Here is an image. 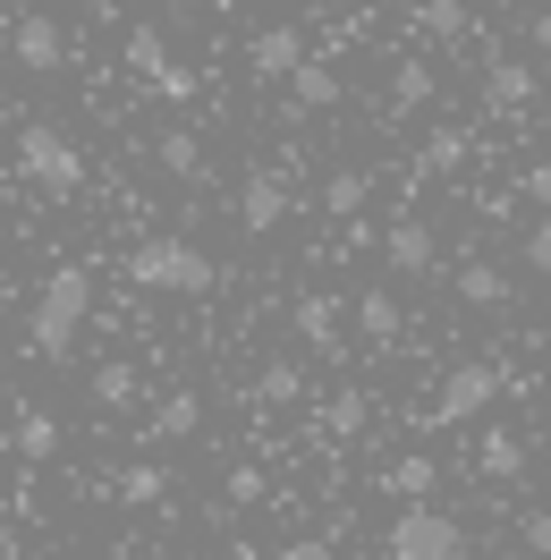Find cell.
Instances as JSON below:
<instances>
[{
    "label": "cell",
    "mask_w": 551,
    "mask_h": 560,
    "mask_svg": "<svg viewBox=\"0 0 551 560\" xmlns=\"http://www.w3.org/2000/svg\"><path fill=\"white\" fill-rule=\"evenodd\" d=\"M212 280H221V264H212L204 246H187V238L128 246V289H153V298H204Z\"/></svg>",
    "instance_id": "cell-1"
},
{
    "label": "cell",
    "mask_w": 551,
    "mask_h": 560,
    "mask_svg": "<svg viewBox=\"0 0 551 560\" xmlns=\"http://www.w3.org/2000/svg\"><path fill=\"white\" fill-rule=\"evenodd\" d=\"M85 315H94V280H85V264H60V272L43 280V298H35V323H26L35 357H69L77 331H85Z\"/></svg>",
    "instance_id": "cell-2"
},
{
    "label": "cell",
    "mask_w": 551,
    "mask_h": 560,
    "mask_svg": "<svg viewBox=\"0 0 551 560\" xmlns=\"http://www.w3.org/2000/svg\"><path fill=\"white\" fill-rule=\"evenodd\" d=\"M17 178H35L43 196H77V187H85V153L69 144V128L26 119V128H17Z\"/></svg>",
    "instance_id": "cell-3"
},
{
    "label": "cell",
    "mask_w": 551,
    "mask_h": 560,
    "mask_svg": "<svg viewBox=\"0 0 551 560\" xmlns=\"http://www.w3.org/2000/svg\"><path fill=\"white\" fill-rule=\"evenodd\" d=\"M382 560H467V526L449 518V510H399L390 535H382Z\"/></svg>",
    "instance_id": "cell-4"
},
{
    "label": "cell",
    "mask_w": 551,
    "mask_h": 560,
    "mask_svg": "<svg viewBox=\"0 0 551 560\" xmlns=\"http://www.w3.org/2000/svg\"><path fill=\"white\" fill-rule=\"evenodd\" d=\"M128 69L144 77V94H162V103H187L196 94V69L187 60H171V35L144 18V26H128Z\"/></svg>",
    "instance_id": "cell-5"
},
{
    "label": "cell",
    "mask_w": 551,
    "mask_h": 560,
    "mask_svg": "<svg viewBox=\"0 0 551 560\" xmlns=\"http://www.w3.org/2000/svg\"><path fill=\"white\" fill-rule=\"evenodd\" d=\"M501 383H509L501 365H458V374L442 383V399H433V424H476L483 408L501 399Z\"/></svg>",
    "instance_id": "cell-6"
},
{
    "label": "cell",
    "mask_w": 551,
    "mask_h": 560,
    "mask_svg": "<svg viewBox=\"0 0 551 560\" xmlns=\"http://www.w3.org/2000/svg\"><path fill=\"white\" fill-rule=\"evenodd\" d=\"M9 51H17V69L51 77L60 60H69V26H60V18H35V9H17V26H9Z\"/></svg>",
    "instance_id": "cell-7"
},
{
    "label": "cell",
    "mask_w": 551,
    "mask_h": 560,
    "mask_svg": "<svg viewBox=\"0 0 551 560\" xmlns=\"http://www.w3.org/2000/svg\"><path fill=\"white\" fill-rule=\"evenodd\" d=\"M246 69L263 77V85H280V77H297V69H306V26H297V18H280V26H263V35L246 43Z\"/></svg>",
    "instance_id": "cell-8"
},
{
    "label": "cell",
    "mask_w": 551,
    "mask_h": 560,
    "mask_svg": "<svg viewBox=\"0 0 551 560\" xmlns=\"http://www.w3.org/2000/svg\"><path fill=\"white\" fill-rule=\"evenodd\" d=\"M238 221L263 238V230H280L289 221V171H246L238 178Z\"/></svg>",
    "instance_id": "cell-9"
},
{
    "label": "cell",
    "mask_w": 551,
    "mask_h": 560,
    "mask_svg": "<svg viewBox=\"0 0 551 560\" xmlns=\"http://www.w3.org/2000/svg\"><path fill=\"white\" fill-rule=\"evenodd\" d=\"M382 264L399 280H424L442 264V238H433V221H390V238H382Z\"/></svg>",
    "instance_id": "cell-10"
},
{
    "label": "cell",
    "mask_w": 551,
    "mask_h": 560,
    "mask_svg": "<svg viewBox=\"0 0 551 560\" xmlns=\"http://www.w3.org/2000/svg\"><path fill=\"white\" fill-rule=\"evenodd\" d=\"M535 85H543L535 60H509V51H501V60H483V110H501V119L535 103Z\"/></svg>",
    "instance_id": "cell-11"
},
{
    "label": "cell",
    "mask_w": 551,
    "mask_h": 560,
    "mask_svg": "<svg viewBox=\"0 0 551 560\" xmlns=\"http://www.w3.org/2000/svg\"><path fill=\"white\" fill-rule=\"evenodd\" d=\"M289 323H297V340H314V357H340V298H331V289L297 298V306H289Z\"/></svg>",
    "instance_id": "cell-12"
},
{
    "label": "cell",
    "mask_w": 551,
    "mask_h": 560,
    "mask_svg": "<svg viewBox=\"0 0 551 560\" xmlns=\"http://www.w3.org/2000/svg\"><path fill=\"white\" fill-rule=\"evenodd\" d=\"M204 424V390H171V399H153V417H144V442H187Z\"/></svg>",
    "instance_id": "cell-13"
},
{
    "label": "cell",
    "mask_w": 551,
    "mask_h": 560,
    "mask_svg": "<svg viewBox=\"0 0 551 560\" xmlns=\"http://www.w3.org/2000/svg\"><path fill=\"white\" fill-rule=\"evenodd\" d=\"M433 485H442V467H433L424 451H408V458L382 467V492H399V510H424V492H433Z\"/></svg>",
    "instance_id": "cell-14"
},
{
    "label": "cell",
    "mask_w": 551,
    "mask_h": 560,
    "mask_svg": "<svg viewBox=\"0 0 551 560\" xmlns=\"http://www.w3.org/2000/svg\"><path fill=\"white\" fill-rule=\"evenodd\" d=\"M365 408H374L365 390H331V399L314 408V433H323V442H356V433H365Z\"/></svg>",
    "instance_id": "cell-15"
},
{
    "label": "cell",
    "mask_w": 551,
    "mask_h": 560,
    "mask_svg": "<svg viewBox=\"0 0 551 560\" xmlns=\"http://www.w3.org/2000/svg\"><path fill=\"white\" fill-rule=\"evenodd\" d=\"M137 399H144V374L128 365V357L94 365V408H110V417H119V408H137Z\"/></svg>",
    "instance_id": "cell-16"
},
{
    "label": "cell",
    "mask_w": 551,
    "mask_h": 560,
    "mask_svg": "<svg viewBox=\"0 0 551 560\" xmlns=\"http://www.w3.org/2000/svg\"><path fill=\"white\" fill-rule=\"evenodd\" d=\"M458 298H467L476 315H492V306H509V272H501V264H458Z\"/></svg>",
    "instance_id": "cell-17"
},
{
    "label": "cell",
    "mask_w": 551,
    "mask_h": 560,
    "mask_svg": "<svg viewBox=\"0 0 551 560\" xmlns=\"http://www.w3.org/2000/svg\"><path fill=\"white\" fill-rule=\"evenodd\" d=\"M467 153H476V137H467V128H424V153H415V171L442 178V171H458Z\"/></svg>",
    "instance_id": "cell-18"
},
{
    "label": "cell",
    "mask_w": 551,
    "mask_h": 560,
    "mask_svg": "<svg viewBox=\"0 0 551 560\" xmlns=\"http://www.w3.org/2000/svg\"><path fill=\"white\" fill-rule=\"evenodd\" d=\"M399 298H390V289H365V298H356V331H365V340H374V349H390V340H399Z\"/></svg>",
    "instance_id": "cell-19"
},
{
    "label": "cell",
    "mask_w": 551,
    "mask_h": 560,
    "mask_svg": "<svg viewBox=\"0 0 551 560\" xmlns=\"http://www.w3.org/2000/svg\"><path fill=\"white\" fill-rule=\"evenodd\" d=\"M365 196H374V171H331L323 178V212H331V221H356Z\"/></svg>",
    "instance_id": "cell-20"
},
{
    "label": "cell",
    "mask_w": 551,
    "mask_h": 560,
    "mask_svg": "<svg viewBox=\"0 0 551 560\" xmlns=\"http://www.w3.org/2000/svg\"><path fill=\"white\" fill-rule=\"evenodd\" d=\"M255 399H263V408H289V399H306V365H297V357H272V365L255 374Z\"/></svg>",
    "instance_id": "cell-21"
},
{
    "label": "cell",
    "mask_w": 551,
    "mask_h": 560,
    "mask_svg": "<svg viewBox=\"0 0 551 560\" xmlns=\"http://www.w3.org/2000/svg\"><path fill=\"white\" fill-rule=\"evenodd\" d=\"M476 467L492 476V485H509V476H526V442H517V433H483V442H476Z\"/></svg>",
    "instance_id": "cell-22"
},
{
    "label": "cell",
    "mask_w": 551,
    "mask_h": 560,
    "mask_svg": "<svg viewBox=\"0 0 551 560\" xmlns=\"http://www.w3.org/2000/svg\"><path fill=\"white\" fill-rule=\"evenodd\" d=\"M162 492H171L162 467H119V476H110V501H128V510H153Z\"/></svg>",
    "instance_id": "cell-23"
},
{
    "label": "cell",
    "mask_w": 551,
    "mask_h": 560,
    "mask_svg": "<svg viewBox=\"0 0 551 560\" xmlns=\"http://www.w3.org/2000/svg\"><path fill=\"white\" fill-rule=\"evenodd\" d=\"M408 18H415V35H424V43H449V35H467L476 9H458V0H424V9H408Z\"/></svg>",
    "instance_id": "cell-24"
},
{
    "label": "cell",
    "mask_w": 551,
    "mask_h": 560,
    "mask_svg": "<svg viewBox=\"0 0 551 560\" xmlns=\"http://www.w3.org/2000/svg\"><path fill=\"white\" fill-rule=\"evenodd\" d=\"M153 162H162L171 178H196V171H204V144L187 137V128H171V137H153Z\"/></svg>",
    "instance_id": "cell-25"
},
{
    "label": "cell",
    "mask_w": 551,
    "mask_h": 560,
    "mask_svg": "<svg viewBox=\"0 0 551 560\" xmlns=\"http://www.w3.org/2000/svg\"><path fill=\"white\" fill-rule=\"evenodd\" d=\"M60 451V417H43V408H17V458H51Z\"/></svg>",
    "instance_id": "cell-26"
},
{
    "label": "cell",
    "mask_w": 551,
    "mask_h": 560,
    "mask_svg": "<svg viewBox=\"0 0 551 560\" xmlns=\"http://www.w3.org/2000/svg\"><path fill=\"white\" fill-rule=\"evenodd\" d=\"M289 94H297V103H306V110H331V103H340V77L323 69V60H306V69L289 77Z\"/></svg>",
    "instance_id": "cell-27"
},
{
    "label": "cell",
    "mask_w": 551,
    "mask_h": 560,
    "mask_svg": "<svg viewBox=\"0 0 551 560\" xmlns=\"http://www.w3.org/2000/svg\"><path fill=\"white\" fill-rule=\"evenodd\" d=\"M390 103L424 110V103H433V69H424V60H399V69H390Z\"/></svg>",
    "instance_id": "cell-28"
},
{
    "label": "cell",
    "mask_w": 551,
    "mask_h": 560,
    "mask_svg": "<svg viewBox=\"0 0 551 560\" xmlns=\"http://www.w3.org/2000/svg\"><path fill=\"white\" fill-rule=\"evenodd\" d=\"M517 552L551 560V510H526V518H517Z\"/></svg>",
    "instance_id": "cell-29"
},
{
    "label": "cell",
    "mask_w": 551,
    "mask_h": 560,
    "mask_svg": "<svg viewBox=\"0 0 551 560\" xmlns=\"http://www.w3.org/2000/svg\"><path fill=\"white\" fill-rule=\"evenodd\" d=\"M230 501H263V467H230Z\"/></svg>",
    "instance_id": "cell-30"
},
{
    "label": "cell",
    "mask_w": 551,
    "mask_h": 560,
    "mask_svg": "<svg viewBox=\"0 0 551 560\" xmlns=\"http://www.w3.org/2000/svg\"><path fill=\"white\" fill-rule=\"evenodd\" d=\"M517 196H526V205H551V162H535V171L517 178Z\"/></svg>",
    "instance_id": "cell-31"
},
{
    "label": "cell",
    "mask_w": 551,
    "mask_h": 560,
    "mask_svg": "<svg viewBox=\"0 0 551 560\" xmlns=\"http://www.w3.org/2000/svg\"><path fill=\"white\" fill-rule=\"evenodd\" d=\"M526 264H535V272H551V221H535V230H526Z\"/></svg>",
    "instance_id": "cell-32"
},
{
    "label": "cell",
    "mask_w": 551,
    "mask_h": 560,
    "mask_svg": "<svg viewBox=\"0 0 551 560\" xmlns=\"http://www.w3.org/2000/svg\"><path fill=\"white\" fill-rule=\"evenodd\" d=\"M280 560H340V552H331L323 535H297V544H289V552H280Z\"/></svg>",
    "instance_id": "cell-33"
},
{
    "label": "cell",
    "mask_w": 551,
    "mask_h": 560,
    "mask_svg": "<svg viewBox=\"0 0 551 560\" xmlns=\"http://www.w3.org/2000/svg\"><path fill=\"white\" fill-rule=\"evenodd\" d=\"M9 26H17V9H0V35H9Z\"/></svg>",
    "instance_id": "cell-34"
},
{
    "label": "cell",
    "mask_w": 551,
    "mask_h": 560,
    "mask_svg": "<svg viewBox=\"0 0 551 560\" xmlns=\"http://www.w3.org/2000/svg\"><path fill=\"white\" fill-rule=\"evenodd\" d=\"M535 35H543V43H551V18H535Z\"/></svg>",
    "instance_id": "cell-35"
},
{
    "label": "cell",
    "mask_w": 551,
    "mask_h": 560,
    "mask_svg": "<svg viewBox=\"0 0 551 560\" xmlns=\"http://www.w3.org/2000/svg\"><path fill=\"white\" fill-rule=\"evenodd\" d=\"M144 560H178V552H144Z\"/></svg>",
    "instance_id": "cell-36"
},
{
    "label": "cell",
    "mask_w": 551,
    "mask_h": 560,
    "mask_svg": "<svg viewBox=\"0 0 551 560\" xmlns=\"http://www.w3.org/2000/svg\"><path fill=\"white\" fill-rule=\"evenodd\" d=\"M0 518H9V501H0Z\"/></svg>",
    "instance_id": "cell-37"
}]
</instances>
